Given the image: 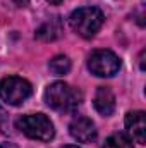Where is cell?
Here are the masks:
<instances>
[{"mask_svg": "<svg viewBox=\"0 0 146 148\" xmlns=\"http://www.w3.org/2000/svg\"><path fill=\"white\" fill-rule=\"evenodd\" d=\"M83 95L77 88H72L71 84L64 81H55L45 90V102L50 109L62 114L74 112L81 105Z\"/></svg>", "mask_w": 146, "mask_h": 148, "instance_id": "obj_1", "label": "cell"}, {"mask_svg": "<svg viewBox=\"0 0 146 148\" xmlns=\"http://www.w3.org/2000/svg\"><path fill=\"white\" fill-rule=\"evenodd\" d=\"M103 12L98 7H81L69 17V24L74 33L83 38H93L103 26Z\"/></svg>", "mask_w": 146, "mask_h": 148, "instance_id": "obj_2", "label": "cell"}, {"mask_svg": "<svg viewBox=\"0 0 146 148\" xmlns=\"http://www.w3.org/2000/svg\"><path fill=\"white\" fill-rule=\"evenodd\" d=\"M16 127L31 140L50 141L55 136V129L52 121L45 114H28L16 121Z\"/></svg>", "mask_w": 146, "mask_h": 148, "instance_id": "obj_3", "label": "cell"}, {"mask_svg": "<svg viewBox=\"0 0 146 148\" xmlns=\"http://www.w3.org/2000/svg\"><path fill=\"white\" fill-rule=\"evenodd\" d=\"M33 93L31 83L19 76H9L0 81V98L9 105H21Z\"/></svg>", "mask_w": 146, "mask_h": 148, "instance_id": "obj_4", "label": "cell"}, {"mask_svg": "<svg viewBox=\"0 0 146 148\" xmlns=\"http://www.w3.org/2000/svg\"><path fill=\"white\" fill-rule=\"evenodd\" d=\"M88 69L98 77H110L119 73L120 59L112 50H95L88 59Z\"/></svg>", "mask_w": 146, "mask_h": 148, "instance_id": "obj_5", "label": "cell"}, {"mask_svg": "<svg viewBox=\"0 0 146 148\" xmlns=\"http://www.w3.org/2000/svg\"><path fill=\"white\" fill-rule=\"evenodd\" d=\"M69 133L79 143H91L96 138L95 122L84 115H77L76 119H72V122L69 124Z\"/></svg>", "mask_w": 146, "mask_h": 148, "instance_id": "obj_6", "label": "cell"}, {"mask_svg": "<svg viewBox=\"0 0 146 148\" xmlns=\"http://www.w3.org/2000/svg\"><path fill=\"white\" fill-rule=\"evenodd\" d=\"M126 129L136 140V143H146V114L143 110L129 112L126 115Z\"/></svg>", "mask_w": 146, "mask_h": 148, "instance_id": "obj_7", "label": "cell"}, {"mask_svg": "<svg viewBox=\"0 0 146 148\" xmlns=\"http://www.w3.org/2000/svg\"><path fill=\"white\" fill-rule=\"evenodd\" d=\"M93 103H95V109L102 115H105V117L112 115L113 110H115V97H113L112 90L108 86H100L95 93Z\"/></svg>", "mask_w": 146, "mask_h": 148, "instance_id": "obj_8", "label": "cell"}, {"mask_svg": "<svg viewBox=\"0 0 146 148\" xmlns=\"http://www.w3.org/2000/svg\"><path fill=\"white\" fill-rule=\"evenodd\" d=\"M62 35V21L59 16H53L46 19L36 29V38L41 41H53Z\"/></svg>", "mask_w": 146, "mask_h": 148, "instance_id": "obj_9", "label": "cell"}, {"mask_svg": "<svg viewBox=\"0 0 146 148\" xmlns=\"http://www.w3.org/2000/svg\"><path fill=\"white\" fill-rule=\"evenodd\" d=\"M48 67H50V71H52L53 76H64V74H67L71 71V60L65 55H55L50 60Z\"/></svg>", "mask_w": 146, "mask_h": 148, "instance_id": "obj_10", "label": "cell"}, {"mask_svg": "<svg viewBox=\"0 0 146 148\" xmlns=\"http://www.w3.org/2000/svg\"><path fill=\"white\" fill-rule=\"evenodd\" d=\"M103 148H134V145H132V140L127 134L115 133V134H112L105 140Z\"/></svg>", "mask_w": 146, "mask_h": 148, "instance_id": "obj_11", "label": "cell"}, {"mask_svg": "<svg viewBox=\"0 0 146 148\" xmlns=\"http://www.w3.org/2000/svg\"><path fill=\"white\" fill-rule=\"evenodd\" d=\"M5 121H7V114H5V110H3V109H2V105H0V129L3 127Z\"/></svg>", "mask_w": 146, "mask_h": 148, "instance_id": "obj_12", "label": "cell"}, {"mask_svg": "<svg viewBox=\"0 0 146 148\" xmlns=\"http://www.w3.org/2000/svg\"><path fill=\"white\" fill-rule=\"evenodd\" d=\"M0 148H16L14 145H9V143H3V145H0Z\"/></svg>", "mask_w": 146, "mask_h": 148, "instance_id": "obj_13", "label": "cell"}, {"mask_svg": "<svg viewBox=\"0 0 146 148\" xmlns=\"http://www.w3.org/2000/svg\"><path fill=\"white\" fill-rule=\"evenodd\" d=\"M46 2H50V3H60V2H64V0H46Z\"/></svg>", "mask_w": 146, "mask_h": 148, "instance_id": "obj_14", "label": "cell"}, {"mask_svg": "<svg viewBox=\"0 0 146 148\" xmlns=\"http://www.w3.org/2000/svg\"><path fill=\"white\" fill-rule=\"evenodd\" d=\"M62 148H79V147H76V145H65V147H62Z\"/></svg>", "mask_w": 146, "mask_h": 148, "instance_id": "obj_15", "label": "cell"}]
</instances>
